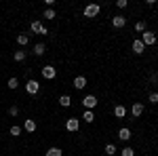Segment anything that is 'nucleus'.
<instances>
[{
    "instance_id": "obj_5",
    "label": "nucleus",
    "mask_w": 158,
    "mask_h": 156,
    "mask_svg": "<svg viewBox=\"0 0 158 156\" xmlns=\"http://www.w3.org/2000/svg\"><path fill=\"white\" fill-rule=\"evenodd\" d=\"M141 42L143 44H156V34H152V32H143V36H141Z\"/></svg>"
},
{
    "instance_id": "obj_11",
    "label": "nucleus",
    "mask_w": 158,
    "mask_h": 156,
    "mask_svg": "<svg viewBox=\"0 0 158 156\" xmlns=\"http://www.w3.org/2000/svg\"><path fill=\"white\" fill-rule=\"evenodd\" d=\"M44 53H47V47H44L42 42H36V44H34V55L40 57V55H44Z\"/></svg>"
},
{
    "instance_id": "obj_29",
    "label": "nucleus",
    "mask_w": 158,
    "mask_h": 156,
    "mask_svg": "<svg viewBox=\"0 0 158 156\" xmlns=\"http://www.w3.org/2000/svg\"><path fill=\"white\" fill-rule=\"evenodd\" d=\"M116 4H118V9H124V6H127V0H118Z\"/></svg>"
},
{
    "instance_id": "obj_4",
    "label": "nucleus",
    "mask_w": 158,
    "mask_h": 156,
    "mask_svg": "<svg viewBox=\"0 0 158 156\" xmlns=\"http://www.w3.org/2000/svg\"><path fill=\"white\" fill-rule=\"evenodd\" d=\"M38 89H40V84H38L36 80H27V82H25V91H27L30 95H36Z\"/></svg>"
},
{
    "instance_id": "obj_10",
    "label": "nucleus",
    "mask_w": 158,
    "mask_h": 156,
    "mask_svg": "<svg viewBox=\"0 0 158 156\" xmlns=\"http://www.w3.org/2000/svg\"><path fill=\"white\" fill-rule=\"evenodd\" d=\"M131 112H133L135 118H137V116H141V114H143V103H137V101H135L133 108H131Z\"/></svg>"
},
{
    "instance_id": "obj_27",
    "label": "nucleus",
    "mask_w": 158,
    "mask_h": 156,
    "mask_svg": "<svg viewBox=\"0 0 158 156\" xmlns=\"http://www.w3.org/2000/svg\"><path fill=\"white\" fill-rule=\"evenodd\" d=\"M17 78H11V80H9V89H17Z\"/></svg>"
},
{
    "instance_id": "obj_22",
    "label": "nucleus",
    "mask_w": 158,
    "mask_h": 156,
    "mask_svg": "<svg viewBox=\"0 0 158 156\" xmlns=\"http://www.w3.org/2000/svg\"><path fill=\"white\" fill-rule=\"evenodd\" d=\"M135 30L143 34V32H146V21H137V23H135Z\"/></svg>"
},
{
    "instance_id": "obj_15",
    "label": "nucleus",
    "mask_w": 158,
    "mask_h": 156,
    "mask_svg": "<svg viewBox=\"0 0 158 156\" xmlns=\"http://www.w3.org/2000/svg\"><path fill=\"white\" fill-rule=\"evenodd\" d=\"M118 137H120L122 141H129V139H131V131H129V129H120V131H118Z\"/></svg>"
},
{
    "instance_id": "obj_28",
    "label": "nucleus",
    "mask_w": 158,
    "mask_h": 156,
    "mask_svg": "<svg viewBox=\"0 0 158 156\" xmlns=\"http://www.w3.org/2000/svg\"><path fill=\"white\" fill-rule=\"evenodd\" d=\"M150 101L152 103H158V93H150Z\"/></svg>"
},
{
    "instance_id": "obj_12",
    "label": "nucleus",
    "mask_w": 158,
    "mask_h": 156,
    "mask_svg": "<svg viewBox=\"0 0 158 156\" xmlns=\"http://www.w3.org/2000/svg\"><path fill=\"white\" fill-rule=\"evenodd\" d=\"M23 129H25V131H30V133H34V131H36V122H34L32 118H27L23 122Z\"/></svg>"
},
{
    "instance_id": "obj_9",
    "label": "nucleus",
    "mask_w": 158,
    "mask_h": 156,
    "mask_svg": "<svg viewBox=\"0 0 158 156\" xmlns=\"http://www.w3.org/2000/svg\"><path fill=\"white\" fill-rule=\"evenodd\" d=\"M78 127H80L78 118H68V122H65V129L68 131H78Z\"/></svg>"
},
{
    "instance_id": "obj_26",
    "label": "nucleus",
    "mask_w": 158,
    "mask_h": 156,
    "mask_svg": "<svg viewBox=\"0 0 158 156\" xmlns=\"http://www.w3.org/2000/svg\"><path fill=\"white\" fill-rule=\"evenodd\" d=\"M9 114H11V116H17V114H19V108H17V106H11V108H9Z\"/></svg>"
},
{
    "instance_id": "obj_17",
    "label": "nucleus",
    "mask_w": 158,
    "mask_h": 156,
    "mask_svg": "<svg viewBox=\"0 0 158 156\" xmlns=\"http://www.w3.org/2000/svg\"><path fill=\"white\" fill-rule=\"evenodd\" d=\"M17 42H19L21 47H25V44L30 42V36H27V34H17Z\"/></svg>"
},
{
    "instance_id": "obj_6",
    "label": "nucleus",
    "mask_w": 158,
    "mask_h": 156,
    "mask_svg": "<svg viewBox=\"0 0 158 156\" xmlns=\"http://www.w3.org/2000/svg\"><path fill=\"white\" fill-rule=\"evenodd\" d=\"M32 32H38V34H42V36H47V34H49V30L40 23V21H32Z\"/></svg>"
},
{
    "instance_id": "obj_8",
    "label": "nucleus",
    "mask_w": 158,
    "mask_h": 156,
    "mask_svg": "<svg viewBox=\"0 0 158 156\" xmlns=\"http://www.w3.org/2000/svg\"><path fill=\"white\" fill-rule=\"evenodd\" d=\"M112 25H114V27H124V25H127V17H122V15L112 17Z\"/></svg>"
},
{
    "instance_id": "obj_14",
    "label": "nucleus",
    "mask_w": 158,
    "mask_h": 156,
    "mask_svg": "<svg viewBox=\"0 0 158 156\" xmlns=\"http://www.w3.org/2000/svg\"><path fill=\"white\" fill-rule=\"evenodd\" d=\"M124 114H127L124 106H116V108H114V116H116V118H124Z\"/></svg>"
},
{
    "instance_id": "obj_20",
    "label": "nucleus",
    "mask_w": 158,
    "mask_h": 156,
    "mask_svg": "<svg viewBox=\"0 0 158 156\" xmlns=\"http://www.w3.org/2000/svg\"><path fill=\"white\" fill-rule=\"evenodd\" d=\"M63 154V152H61L59 148H49V150H47V156H61Z\"/></svg>"
},
{
    "instance_id": "obj_1",
    "label": "nucleus",
    "mask_w": 158,
    "mask_h": 156,
    "mask_svg": "<svg viewBox=\"0 0 158 156\" xmlns=\"http://www.w3.org/2000/svg\"><path fill=\"white\" fill-rule=\"evenodd\" d=\"M99 15V4H86L85 6V17H97Z\"/></svg>"
},
{
    "instance_id": "obj_2",
    "label": "nucleus",
    "mask_w": 158,
    "mask_h": 156,
    "mask_svg": "<svg viewBox=\"0 0 158 156\" xmlns=\"http://www.w3.org/2000/svg\"><path fill=\"white\" fill-rule=\"evenodd\" d=\"M82 106H85L86 110H93L95 106H97V97L95 95H86L85 99H82Z\"/></svg>"
},
{
    "instance_id": "obj_19",
    "label": "nucleus",
    "mask_w": 158,
    "mask_h": 156,
    "mask_svg": "<svg viewBox=\"0 0 158 156\" xmlns=\"http://www.w3.org/2000/svg\"><path fill=\"white\" fill-rule=\"evenodd\" d=\"M82 118H85V122H93V120H95V114H93L91 110H85V116H82Z\"/></svg>"
},
{
    "instance_id": "obj_25",
    "label": "nucleus",
    "mask_w": 158,
    "mask_h": 156,
    "mask_svg": "<svg viewBox=\"0 0 158 156\" xmlns=\"http://www.w3.org/2000/svg\"><path fill=\"white\" fill-rule=\"evenodd\" d=\"M122 156H135V150L133 148H124L122 150Z\"/></svg>"
},
{
    "instance_id": "obj_13",
    "label": "nucleus",
    "mask_w": 158,
    "mask_h": 156,
    "mask_svg": "<svg viewBox=\"0 0 158 156\" xmlns=\"http://www.w3.org/2000/svg\"><path fill=\"white\" fill-rule=\"evenodd\" d=\"M74 86H76V89H85L86 86V78L85 76H78V78L74 80Z\"/></svg>"
},
{
    "instance_id": "obj_7",
    "label": "nucleus",
    "mask_w": 158,
    "mask_h": 156,
    "mask_svg": "<svg viewBox=\"0 0 158 156\" xmlns=\"http://www.w3.org/2000/svg\"><path fill=\"white\" fill-rule=\"evenodd\" d=\"M143 48H146V44L141 42V38H135V40H133V51H135V55H141V53H143Z\"/></svg>"
},
{
    "instance_id": "obj_3",
    "label": "nucleus",
    "mask_w": 158,
    "mask_h": 156,
    "mask_svg": "<svg viewBox=\"0 0 158 156\" xmlns=\"http://www.w3.org/2000/svg\"><path fill=\"white\" fill-rule=\"evenodd\" d=\"M42 76H44L47 80H53V78L57 76V70H55L53 65H44V68H42Z\"/></svg>"
},
{
    "instance_id": "obj_16",
    "label": "nucleus",
    "mask_w": 158,
    "mask_h": 156,
    "mask_svg": "<svg viewBox=\"0 0 158 156\" xmlns=\"http://www.w3.org/2000/svg\"><path fill=\"white\" fill-rule=\"evenodd\" d=\"M70 103H72L70 95H61V97H59V106H63V108H70Z\"/></svg>"
},
{
    "instance_id": "obj_24",
    "label": "nucleus",
    "mask_w": 158,
    "mask_h": 156,
    "mask_svg": "<svg viewBox=\"0 0 158 156\" xmlns=\"http://www.w3.org/2000/svg\"><path fill=\"white\" fill-rule=\"evenodd\" d=\"M11 135H15V137H17V135H21V127H17V124L11 127Z\"/></svg>"
},
{
    "instance_id": "obj_18",
    "label": "nucleus",
    "mask_w": 158,
    "mask_h": 156,
    "mask_svg": "<svg viewBox=\"0 0 158 156\" xmlns=\"http://www.w3.org/2000/svg\"><path fill=\"white\" fill-rule=\"evenodd\" d=\"M25 57H27L25 51H15V55H13V59H15V61H25Z\"/></svg>"
},
{
    "instance_id": "obj_21",
    "label": "nucleus",
    "mask_w": 158,
    "mask_h": 156,
    "mask_svg": "<svg viewBox=\"0 0 158 156\" xmlns=\"http://www.w3.org/2000/svg\"><path fill=\"white\" fill-rule=\"evenodd\" d=\"M106 154H108V156H114V154H116V145H114V144H108V145H106Z\"/></svg>"
},
{
    "instance_id": "obj_23",
    "label": "nucleus",
    "mask_w": 158,
    "mask_h": 156,
    "mask_svg": "<svg viewBox=\"0 0 158 156\" xmlns=\"http://www.w3.org/2000/svg\"><path fill=\"white\" fill-rule=\"evenodd\" d=\"M42 17H47V19H55V17H57V15H55V11H53V9H47V11H44V15H42Z\"/></svg>"
}]
</instances>
